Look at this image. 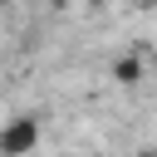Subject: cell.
I'll return each mask as SVG.
<instances>
[{
  "mask_svg": "<svg viewBox=\"0 0 157 157\" xmlns=\"http://www.w3.org/2000/svg\"><path fill=\"white\" fill-rule=\"evenodd\" d=\"M34 147H39V118L20 113L0 128V157H29Z\"/></svg>",
  "mask_w": 157,
  "mask_h": 157,
  "instance_id": "obj_1",
  "label": "cell"
},
{
  "mask_svg": "<svg viewBox=\"0 0 157 157\" xmlns=\"http://www.w3.org/2000/svg\"><path fill=\"white\" fill-rule=\"evenodd\" d=\"M137 157H157V147H142V152H137Z\"/></svg>",
  "mask_w": 157,
  "mask_h": 157,
  "instance_id": "obj_2",
  "label": "cell"
},
{
  "mask_svg": "<svg viewBox=\"0 0 157 157\" xmlns=\"http://www.w3.org/2000/svg\"><path fill=\"white\" fill-rule=\"evenodd\" d=\"M29 157H34V152H29Z\"/></svg>",
  "mask_w": 157,
  "mask_h": 157,
  "instance_id": "obj_3",
  "label": "cell"
}]
</instances>
